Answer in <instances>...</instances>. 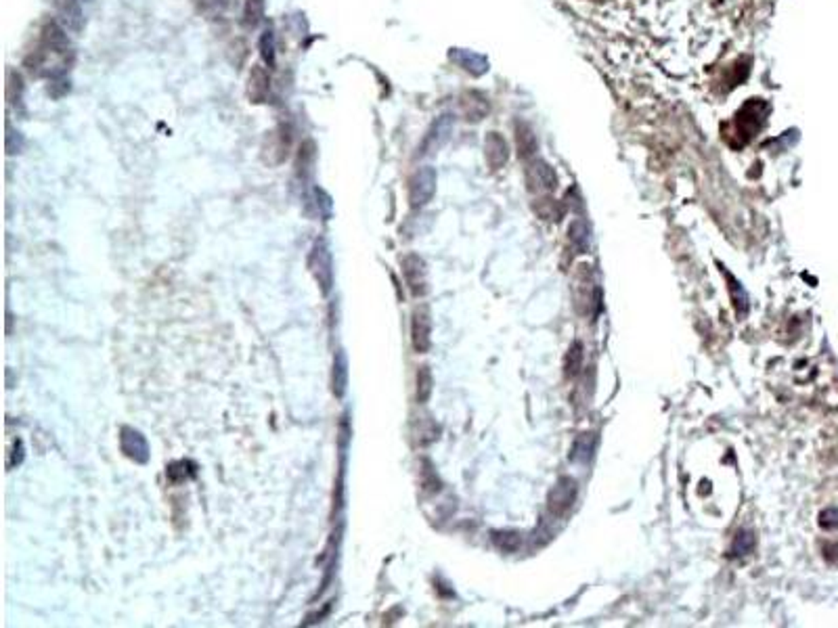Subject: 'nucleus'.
I'll return each instance as SVG.
<instances>
[{
	"label": "nucleus",
	"mask_w": 838,
	"mask_h": 628,
	"mask_svg": "<svg viewBox=\"0 0 838 628\" xmlns=\"http://www.w3.org/2000/svg\"><path fill=\"white\" fill-rule=\"evenodd\" d=\"M260 55L268 67H275L277 63V51H275V34L273 30H266L260 38Z\"/></svg>",
	"instance_id": "nucleus-23"
},
{
	"label": "nucleus",
	"mask_w": 838,
	"mask_h": 628,
	"mask_svg": "<svg viewBox=\"0 0 838 628\" xmlns=\"http://www.w3.org/2000/svg\"><path fill=\"white\" fill-rule=\"evenodd\" d=\"M266 93H268V76L260 65H256L249 73V95H252V99L262 101L266 97Z\"/></svg>",
	"instance_id": "nucleus-19"
},
{
	"label": "nucleus",
	"mask_w": 838,
	"mask_h": 628,
	"mask_svg": "<svg viewBox=\"0 0 838 628\" xmlns=\"http://www.w3.org/2000/svg\"><path fill=\"white\" fill-rule=\"evenodd\" d=\"M436 191V170L434 168H419L409 180V201L413 208L425 206Z\"/></svg>",
	"instance_id": "nucleus-2"
},
{
	"label": "nucleus",
	"mask_w": 838,
	"mask_h": 628,
	"mask_svg": "<svg viewBox=\"0 0 838 628\" xmlns=\"http://www.w3.org/2000/svg\"><path fill=\"white\" fill-rule=\"evenodd\" d=\"M516 136H518V151H520V158L531 160V158L537 153V136H535L533 130H531L526 124H522V122L516 126Z\"/></svg>",
	"instance_id": "nucleus-17"
},
{
	"label": "nucleus",
	"mask_w": 838,
	"mask_h": 628,
	"mask_svg": "<svg viewBox=\"0 0 838 628\" xmlns=\"http://www.w3.org/2000/svg\"><path fill=\"white\" fill-rule=\"evenodd\" d=\"M541 216H545V218H551V220H560V216L564 214V208H560L553 199H545V201H541V208H539Z\"/></svg>",
	"instance_id": "nucleus-28"
},
{
	"label": "nucleus",
	"mask_w": 838,
	"mask_h": 628,
	"mask_svg": "<svg viewBox=\"0 0 838 628\" xmlns=\"http://www.w3.org/2000/svg\"><path fill=\"white\" fill-rule=\"evenodd\" d=\"M310 266H312V271H314V275L319 279V285L323 287V293H327L329 287H331L334 271H331V254H329V247H327V243L323 239L314 243V249H312V256H310Z\"/></svg>",
	"instance_id": "nucleus-5"
},
{
	"label": "nucleus",
	"mask_w": 838,
	"mask_h": 628,
	"mask_svg": "<svg viewBox=\"0 0 838 628\" xmlns=\"http://www.w3.org/2000/svg\"><path fill=\"white\" fill-rule=\"evenodd\" d=\"M432 386H434V379H432V371H430V367H421L418 371V400L419 402H427V398L432 396Z\"/></svg>",
	"instance_id": "nucleus-26"
},
{
	"label": "nucleus",
	"mask_w": 838,
	"mask_h": 628,
	"mask_svg": "<svg viewBox=\"0 0 838 628\" xmlns=\"http://www.w3.org/2000/svg\"><path fill=\"white\" fill-rule=\"evenodd\" d=\"M336 371H334V392L338 394V396H342L344 394V390H346V375H348V369H346V358H344V354H338V358H336V367H334Z\"/></svg>",
	"instance_id": "nucleus-25"
},
{
	"label": "nucleus",
	"mask_w": 838,
	"mask_h": 628,
	"mask_svg": "<svg viewBox=\"0 0 838 628\" xmlns=\"http://www.w3.org/2000/svg\"><path fill=\"white\" fill-rule=\"evenodd\" d=\"M721 273H723V277H725L727 283H729L727 289H729V297H731V302H733V308H736L738 319H744V316L748 314V295H746L744 287L736 281V277H733L729 271L721 268Z\"/></svg>",
	"instance_id": "nucleus-14"
},
{
	"label": "nucleus",
	"mask_w": 838,
	"mask_h": 628,
	"mask_svg": "<svg viewBox=\"0 0 838 628\" xmlns=\"http://www.w3.org/2000/svg\"><path fill=\"white\" fill-rule=\"evenodd\" d=\"M564 367H566V373H568V375H577V373L581 371V367H583V345L579 342L570 345V350H568V354H566Z\"/></svg>",
	"instance_id": "nucleus-27"
},
{
	"label": "nucleus",
	"mask_w": 838,
	"mask_h": 628,
	"mask_svg": "<svg viewBox=\"0 0 838 628\" xmlns=\"http://www.w3.org/2000/svg\"><path fill=\"white\" fill-rule=\"evenodd\" d=\"M484 151H486V162L492 170H499L505 166L507 158H509V149H507V141L499 134V132H490L486 136L484 143Z\"/></svg>",
	"instance_id": "nucleus-9"
},
{
	"label": "nucleus",
	"mask_w": 838,
	"mask_h": 628,
	"mask_svg": "<svg viewBox=\"0 0 838 628\" xmlns=\"http://www.w3.org/2000/svg\"><path fill=\"white\" fill-rule=\"evenodd\" d=\"M430 333H432V323H430L427 312L418 310L413 314V323H411V342H413V348L418 350L419 354L427 352L430 342H432Z\"/></svg>",
	"instance_id": "nucleus-10"
},
{
	"label": "nucleus",
	"mask_w": 838,
	"mask_h": 628,
	"mask_svg": "<svg viewBox=\"0 0 838 628\" xmlns=\"http://www.w3.org/2000/svg\"><path fill=\"white\" fill-rule=\"evenodd\" d=\"M84 2H90V0H84Z\"/></svg>",
	"instance_id": "nucleus-30"
},
{
	"label": "nucleus",
	"mask_w": 838,
	"mask_h": 628,
	"mask_svg": "<svg viewBox=\"0 0 838 628\" xmlns=\"http://www.w3.org/2000/svg\"><path fill=\"white\" fill-rule=\"evenodd\" d=\"M492 543L501 549V551H516L518 547H520V543H522V538H520V534L518 532H495L492 534Z\"/></svg>",
	"instance_id": "nucleus-24"
},
{
	"label": "nucleus",
	"mask_w": 838,
	"mask_h": 628,
	"mask_svg": "<svg viewBox=\"0 0 838 628\" xmlns=\"http://www.w3.org/2000/svg\"><path fill=\"white\" fill-rule=\"evenodd\" d=\"M42 51L59 55V57H67V53H71V45L67 40L65 30L55 21L47 23L42 30Z\"/></svg>",
	"instance_id": "nucleus-8"
},
{
	"label": "nucleus",
	"mask_w": 838,
	"mask_h": 628,
	"mask_svg": "<svg viewBox=\"0 0 838 628\" xmlns=\"http://www.w3.org/2000/svg\"><path fill=\"white\" fill-rule=\"evenodd\" d=\"M820 526L826 530H837L838 528V509H826L820 515Z\"/></svg>",
	"instance_id": "nucleus-29"
},
{
	"label": "nucleus",
	"mask_w": 838,
	"mask_h": 628,
	"mask_svg": "<svg viewBox=\"0 0 838 628\" xmlns=\"http://www.w3.org/2000/svg\"><path fill=\"white\" fill-rule=\"evenodd\" d=\"M264 17V0H247L243 6V23L247 28H256Z\"/></svg>",
	"instance_id": "nucleus-20"
},
{
	"label": "nucleus",
	"mask_w": 838,
	"mask_h": 628,
	"mask_svg": "<svg viewBox=\"0 0 838 628\" xmlns=\"http://www.w3.org/2000/svg\"><path fill=\"white\" fill-rule=\"evenodd\" d=\"M748 73H750V59H738V61H736L733 65H729V67L725 69V73H723V86H725V90L736 88L740 82H744V80L748 78Z\"/></svg>",
	"instance_id": "nucleus-15"
},
{
	"label": "nucleus",
	"mask_w": 838,
	"mask_h": 628,
	"mask_svg": "<svg viewBox=\"0 0 838 628\" xmlns=\"http://www.w3.org/2000/svg\"><path fill=\"white\" fill-rule=\"evenodd\" d=\"M453 124H455V119H453V115L451 114H444L440 115V117H436V122L432 124V128L427 130V134H425V138H423V143H421V153H434V151H438V149L449 141V136H451V132H453Z\"/></svg>",
	"instance_id": "nucleus-6"
},
{
	"label": "nucleus",
	"mask_w": 838,
	"mask_h": 628,
	"mask_svg": "<svg viewBox=\"0 0 838 628\" xmlns=\"http://www.w3.org/2000/svg\"><path fill=\"white\" fill-rule=\"evenodd\" d=\"M753 549H755V536H753V532H746V530L738 532V536H736V540H733V545H731V555H733V557H744V555L753 553Z\"/></svg>",
	"instance_id": "nucleus-21"
},
{
	"label": "nucleus",
	"mask_w": 838,
	"mask_h": 628,
	"mask_svg": "<svg viewBox=\"0 0 838 628\" xmlns=\"http://www.w3.org/2000/svg\"><path fill=\"white\" fill-rule=\"evenodd\" d=\"M577 490H579V488H577V480H572V478H568V475L560 478L557 484L551 488L549 499H547L549 511L553 515L566 514V511L574 505V501H577Z\"/></svg>",
	"instance_id": "nucleus-4"
},
{
	"label": "nucleus",
	"mask_w": 838,
	"mask_h": 628,
	"mask_svg": "<svg viewBox=\"0 0 838 628\" xmlns=\"http://www.w3.org/2000/svg\"><path fill=\"white\" fill-rule=\"evenodd\" d=\"M461 112L466 115V119L478 122V119H482L484 115L488 114V101L480 93H466L461 97Z\"/></svg>",
	"instance_id": "nucleus-13"
},
{
	"label": "nucleus",
	"mask_w": 838,
	"mask_h": 628,
	"mask_svg": "<svg viewBox=\"0 0 838 628\" xmlns=\"http://www.w3.org/2000/svg\"><path fill=\"white\" fill-rule=\"evenodd\" d=\"M449 57H451L453 63H457L459 67H464L466 71H470V73H474V76H482V73H486V69H488V61H486V57H482V55L474 53V51L453 49V51L449 53Z\"/></svg>",
	"instance_id": "nucleus-12"
},
{
	"label": "nucleus",
	"mask_w": 838,
	"mask_h": 628,
	"mask_svg": "<svg viewBox=\"0 0 838 628\" xmlns=\"http://www.w3.org/2000/svg\"><path fill=\"white\" fill-rule=\"evenodd\" d=\"M526 182L533 193H551L557 186V174L547 162L535 158L526 164Z\"/></svg>",
	"instance_id": "nucleus-3"
},
{
	"label": "nucleus",
	"mask_w": 838,
	"mask_h": 628,
	"mask_svg": "<svg viewBox=\"0 0 838 628\" xmlns=\"http://www.w3.org/2000/svg\"><path fill=\"white\" fill-rule=\"evenodd\" d=\"M570 239H572V243H574L577 249L585 251L587 245H589V225H587L585 220H581V218L574 220L572 227H570Z\"/></svg>",
	"instance_id": "nucleus-22"
},
{
	"label": "nucleus",
	"mask_w": 838,
	"mask_h": 628,
	"mask_svg": "<svg viewBox=\"0 0 838 628\" xmlns=\"http://www.w3.org/2000/svg\"><path fill=\"white\" fill-rule=\"evenodd\" d=\"M61 17H63V23L71 32H82V28H84V13H82V6H80V0H63Z\"/></svg>",
	"instance_id": "nucleus-16"
},
{
	"label": "nucleus",
	"mask_w": 838,
	"mask_h": 628,
	"mask_svg": "<svg viewBox=\"0 0 838 628\" xmlns=\"http://www.w3.org/2000/svg\"><path fill=\"white\" fill-rule=\"evenodd\" d=\"M403 273L407 279V285L413 291V295H423L427 291V279H425V262L419 258L418 254H409L403 260Z\"/></svg>",
	"instance_id": "nucleus-7"
},
{
	"label": "nucleus",
	"mask_w": 838,
	"mask_h": 628,
	"mask_svg": "<svg viewBox=\"0 0 838 628\" xmlns=\"http://www.w3.org/2000/svg\"><path fill=\"white\" fill-rule=\"evenodd\" d=\"M122 451L130 458L138 461V463H145L147 457H149V449H147L145 438L138 432L130 429V427L122 429Z\"/></svg>",
	"instance_id": "nucleus-11"
},
{
	"label": "nucleus",
	"mask_w": 838,
	"mask_h": 628,
	"mask_svg": "<svg viewBox=\"0 0 838 628\" xmlns=\"http://www.w3.org/2000/svg\"><path fill=\"white\" fill-rule=\"evenodd\" d=\"M767 112H769V105L765 103V99H748L738 109V114L733 115V119L723 128V138L733 149L748 145L755 138V134L763 128Z\"/></svg>",
	"instance_id": "nucleus-1"
},
{
	"label": "nucleus",
	"mask_w": 838,
	"mask_h": 628,
	"mask_svg": "<svg viewBox=\"0 0 838 628\" xmlns=\"http://www.w3.org/2000/svg\"><path fill=\"white\" fill-rule=\"evenodd\" d=\"M594 449H596V436L594 434H581L574 444H572V455L570 458L577 463H587L589 458L594 457Z\"/></svg>",
	"instance_id": "nucleus-18"
}]
</instances>
